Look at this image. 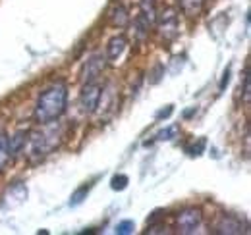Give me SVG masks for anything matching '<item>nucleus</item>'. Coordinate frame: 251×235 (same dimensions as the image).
I'll return each instance as SVG.
<instances>
[{
    "mask_svg": "<svg viewBox=\"0 0 251 235\" xmlns=\"http://www.w3.org/2000/svg\"><path fill=\"white\" fill-rule=\"evenodd\" d=\"M66 106H68V87H66V83H62V81L52 83L37 98L35 112H33L35 121L41 123V125H45L49 121H54L66 112Z\"/></svg>",
    "mask_w": 251,
    "mask_h": 235,
    "instance_id": "f257e3e1",
    "label": "nucleus"
},
{
    "mask_svg": "<svg viewBox=\"0 0 251 235\" xmlns=\"http://www.w3.org/2000/svg\"><path fill=\"white\" fill-rule=\"evenodd\" d=\"M25 199H27V189H25V185L16 183V185H12V187L6 191V195H4V205L18 206V205H22Z\"/></svg>",
    "mask_w": 251,
    "mask_h": 235,
    "instance_id": "9d476101",
    "label": "nucleus"
},
{
    "mask_svg": "<svg viewBox=\"0 0 251 235\" xmlns=\"http://www.w3.org/2000/svg\"><path fill=\"white\" fill-rule=\"evenodd\" d=\"M126 48H127V41H126V37L124 35H116V37H112V39L108 41L104 56H106L108 62H118V58L124 54Z\"/></svg>",
    "mask_w": 251,
    "mask_h": 235,
    "instance_id": "6e6552de",
    "label": "nucleus"
},
{
    "mask_svg": "<svg viewBox=\"0 0 251 235\" xmlns=\"http://www.w3.org/2000/svg\"><path fill=\"white\" fill-rule=\"evenodd\" d=\"M215 232L217 234H226V235H234V234H248V224H242L240 218L232 216V214H224L220 216V220L215 226Z\"/></svg>",
    "mask_w": 251,
    "mask_h": 235,
    "instance_id": "0eeeda50",
    "label": "nucleus"
},
{
    "mask_svg": "<svg viewBox=\"0 0 251 235\" xmlns=\"http://www.w3.org/2000/svg\"><path fill=\"white\" fill-rule=\"evenodd\" d=\"M127 183H129V177L126 176V174H116L110 179V187L114 191H124L126 187H127Z\"/></svg>",
    "mask_w": 251,
    "mask_h": 235,
    "instance_id": "2eb2a0df",
    "label": "nucleus"
},
{
    "mask_svg": "<svg viewBox=\"0 0 251 235\" xmlns=\"http://www.w3.org/2000/svg\"><path fill=\"white\" fill-rule=\"evenodd\" d=\"M205 145H207V141H205V139H199V141H197V145L188 147V152L191 154V156H199V154L205 150Z\"/></svg>",
    "mask_w": 251,
    "mask_h": 235,
    "instance_id": "6ab92c4d",
    "label": "nucleus"
},
{
    "mask_svg": "<svg viewBox=\"0 0 251 235\" xmlns=\"http://www.w3.org/2000/svg\"><path fill=\"white\" fill-rule=\"evenodd\" d=\"M106 66V56L102 52H95L91 58L87 60L85 68H83V73H81V81L83 83H91V81H97L99 75L102 73Z\"/></svg>",
    "mask_w": 251,
    "mask_h": 235,
    "instance_id": "423d86ee",
    "label": "nucleus"
},
{
    "mask_svg": "<svg viewBox=\"0 0 251 235\" xmlns=\"http://www.w3.org/2000/svg\"><path fill=\"white\" fill-rule=\"evenodd\" d=\"M27 139H29V131H25V129H20V131H16L12 137H8V156H10V158L18 156V154L25 148Z\"/></svg>",
    "mask_w": 251,
    "mask_h": 235,
    "instance_id": "1a4fd4ad",
    "label": "nucleus"
},
{
    "mask_svg": "<svg viewBox=\"0 0 251 235\" xmlns=\"http://www.w3.org/2000/svg\"><path fill=\"white\" fill-rule=\"evenodd\" d=\"M89 189H91V183L89 185H81L74 195H72V199H70V206H77L83 203V199H85V195L89 193Z\"/></svg>",
    "mask_w": 251,
    "mask_h": 235,
    "instance_id": "4468645a",
    "label": "nucleus"
},
{
    "mask_svg": "<svg viewBox=\"0 0 251 235\" xmlns=\"http://www.w3.org/2000/svg\"><path fill=\"white\" fill-rule=\"evenodd\" d=\"M139 8H141V18H145L151 25H155L157 22V2L155 0H139Z\"/></svg>",
    "mask_w": 251,
    "mask_h": 235,
    "instance_id": "f8f14e48",
    "label": "nucleus"
},
{
    "mask_svg": "<svg viewBox=\"0 0 251 235\" xmlns=\"http://www.w3.org/2000/svg\"><path fill=\"white\" fill-rule=\"evenodd\" d=\"M47 127L45 129H41V131H37V133H29L31 137L27 139L29 141V154L35 156V158H43V156H47L52 148L58 147V143H60V137H62V131L58 129V123H56V119L54 121H49V123H45Z\"/></svg>",
    "mask_w": 251,
    "mask_h": 235,
    "instance_id": "f03ea898",
    "label": "nucleus"
},
{
    "mask_svg": "<svg viewBox=\"0 0 251 235\" xmlns=\"http://www.w3.org/2000/svg\"><path fill=\"white\" fill-rule=\"evenodd\" d=\"M250 70H246V77H244V102L250 104V96H251V91H250Z\"/></svg>",
    "mask_w": 251,
    "mask_h": 235,
    "instance_id": "aec40b11",
    "label": "nucleus"
},
{
    "mask_svg": "<svg viewBox=\"0 0 251 235\" xmlns=\"http://www.w3.org/2000/svg\"><path fill=\"white\" fill-rule=\"evenodd\" d=\"M8 137L4 135V133H0V170L6 166V162H8Z\"/></svg>",
    "mask_w": 251,
    "mask_h": 235,
    "instance_id": "f3484780",
    "label": "nucleus"
},
{
    "mask_svg": "<svg viewBox=\"0 0 251 235\" xmlns=\"http://www.w3.org/2000/svg\"><path fill=\"white\" fill-rule=\"evenodd\" d=\"M100 94H102V87H100L97 81L83 83L81 96H79V104H81V110H83L87 116L95 114L97 108L100 106Z\"/></svg>",
    "mask_w": 251,
    "mask_h": 235,
    "instance_id": "7ed1b4c3",
    "label": "nucleus"
},
{
    "mask_svg": "<svg viewBox=\"0 0 251 235\" xmlns=\"http://www.w3.org/2000/svg\"><path fill=\"white\" fill-rule=\"evenodd\" d=\"M203 222V212L199 208H186L176 218V228L180 234H195Z\"/></svg>",
    "mask_w": 251,
    "mask_h": 235,
    "instance_id": "20e7f679",
    "label": "nucleus"
},
{
    "mask_svg": "<svg viewBox=\"0 0 251 235\" xmlns=\"http://www.w3.org/2000/svg\"><path fill=\"white\" fill-rule=\"evenodd\" d=\"M178 131H180V127H178V125H170V127H166V129L158 131L157 141H172V139L178 135Z\"/></svg>",
    "mask_w": 251,
    "mask_h": 235,
    "instance_id": "dca6fc26",
    "label": "nucleus"
},
{
    "mask_svg": "<svg viewBox=\"0 0 251 235\" xmlns=\"http://www.w3.org/2000/svg\"><path fill=\"white\" fill-rule=\"evenodd\" d=\"M158 31H160V37L164 41H172L176 35H178V14L174 8H166L160 16H157Z\"/></svg>",
    "mask_w": 251,
    "mask_h": 235,
    "instance_id": "39448f33",
    "label": "nucleus"
},
{
    "mask_svg": "<svg viewBox=\"0 0 251 235\" xmlns=\"http://www.w3.org/2000/svg\"><path fill=\"white\" fill-rule=\"evenodd\" d=\"M180 2V8L182 12L188 16V18H195L201 14L203 6L207 4V0H178Z\"/></svg>",
    "mask_w": 251,
    "mask_h": 235,
    "instance_id": "ddd939ff",
    "label": "nucleus"
},
{
    "mask_svg": "<svg viewBox=\"0 0 251 235\" xmlns=\"http://www.w3.org/2000/svg\"><path fill=\"white\" fill-rule=\"evenodd\" d=\"M228 79H230V70L224 71V77H222V81H220V91L224 89V85H228Z\"/></svg>",
    "mask_w": 251,
    "mask_h": 235,
    "instance_id": "4be33fe9",
    "label": "nucleus"
},
{
    "mask_svg": "<svg viewBox=\"0 0 251 235\" xmlns=\"http://www.w3.org/2000/svg\"><path fill=\"white\" fill-rule=\"evenodd\" d=\"M108 20H110V24H112L114 27H124L126 24H127V20H129V16H127L126 8L120 2H114V4L108 8Z\"/></svg>",
    "mask_w": 251,
    "mask_h": 235,
    "instance_id": "9b49d317",
    "label": "nucleus"
},
{
    "mask_svg": "<svg viewBox=\"0 0 251 235\" xmlns=\"http://www.w3.org/2000/svg\"><path fill=\"white\" fill-rule=\"evenodd\" d=\"M133 230H135V224L131 220H124V222H120L116 226V234L118 235H129L133 234Z\"/></svg>",
    "mask_w": 251,
    "mask_h": 235,
    "instance_id": "a211bd4d",
    "label": "nucleus"
},
{
    "mask_svg": "<svg viewBox=\"0 0 251 235\" xmlns=\"http://www.w3.org/2000/svg\"><path fill=\"white\" fill-rule=\"evenodd\" d=\"M172 112H174V106H172V104H168V106H166V108H162V110H158L157 112V119H162V118H168L170 116V114H172Z\"/></svg>",
    "mask_w": 251,
    "mask_h": 235,
    "instance_id": "412c9836",
    "label": "nucleus"
}]
</instances>
